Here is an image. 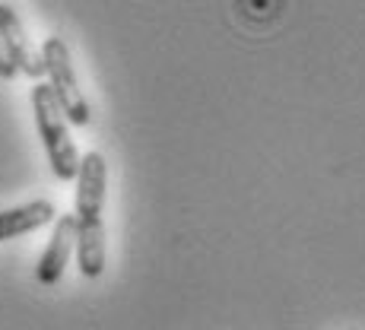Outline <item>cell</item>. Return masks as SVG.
I'll return each instance as SVG.
<instances>
[{"instance_id": "1", "label": "cell", "mask_w": 365, "mask_h": 330, "mask_svg": "<svg viewBox=\"0 0 365 330\" xmlns=\"http://www.w3.org/2000/svg\"><path fill=\"white\" fill-rule=\"evenodd\" d=\"M105 185H108V165L102 153L80 156L76 172V257L80 273L86 279L102 277L105 270V226H102V203Z\"/></svg>"}, {"instance_id": "2", "label": "cell", "mask_w": 365, "mask_h": 330, "mask_svg": "<svg viewBox=\"0 0 365 330\" xmlns=\"http://www.w3.org/2000/svg\"><path fill=\"white\" fill-rule=\"evenodd\" d=\"M32 108H35V124H38V137L45 143L48 163H51L54 178L61 181H76L80 172V153H76L73 140L67 130V118L61 111L48 83H35L32 89Z\"/></svg>"}, {"instance_id": "3", "label": "cell", "mask_w": 365, "mask_h": 330, "mask_svg": "<svg viewBox=\"0 0 365 330\" xmlns=\"http://www.w3.org/2000/svg\"><path fill=\"white\" fill-rule=\"evenodd\" d=\"M41 64H45L48 86H51V93H54V99H58L61 111H64V118L70 124H76V128H86L89 105L83 99V89H80V80H76V73H73V61H70L64 38H58V35L45 38V45H41Z\"/></svg>"}, {"instance_id": "4", "label": "cell", "mask_w": 365, "mask_h": 330, "mask_svg": "<svg viewBox=\"0 0 365 330\" xmlns=\"http://www.w3.org/2000/svg\"><path fill=\"white\" fill-rule=\"evenodd\" d=\"M0 45H4V54L10 58V64L16 67V73H26V76H32V80L45 76L41 54L32 48L16 10H13L10 4H4V0H0Z\"/></svg>"}, {"instance_id": "5", "label": "cell", "mask_w": 365, "mask_h": 330, "mask_svg": "<svg viewBox=\"0 0 365 330\" xmlns=\"http://www.w3.org/2000/svg\"><path fill=\"white\" fill-rule=\"evenodd\" d=\"M73 248H76V220L73 216H58V222H54V235H51V242H48L45 254H41L38 270H35L38 283H45V286L58 283V279L64 277V267H67L70 251Z\"/></svg>"}, {"instance_id": "6", "label": "cell", "mask_w": 365, "mask_h": 330, "mask_svg": "<svg viewBox=\"0 0 365 330\" xmlns=\"http://www.w3.org/2000/svg\"><path fill=\"white\" fill-rule=\"evenodd\" d=\"M54 203L51 200H32L23 203V207H13L0 213V242H10L16 235H26V232H35L54 220Z\"/></svg>"}, {"instance_id": "7", "label": "cell", "mask_w": 365, "mask_h": 330, "mask_svg": "<svg viewBox=\"0 0 365 330\" xmlns=\"http://www.w3.org/2000/svg\"><path fill=\"white\" fill-rule=\"evenodd\" d=\"M0 76H4V80H13V76H16V67H13L10 58L4 54V45H0Z\"/></svg>"}]
</instances>
